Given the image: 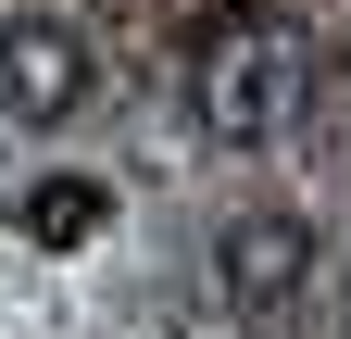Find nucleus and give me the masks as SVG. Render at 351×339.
<instances>
[{
  "instance_id": "f257e3e1",
  "label": "nucleus",
  "mask_w": 351,
  "mask_h": 339,
  "mask_svg": "<svg viewBox=\"0 0 351 339\" xmlns=\"http://www.w3.org/2000/svg\"><path fill=\"white\" fill-rule=\"evenodd\" d=\"M301 113H314V51H301V25L213 13L189 38V126H201L213 151H276Z\"/></svg>"
},
{
  "instance_id": "f03ea898",
  "label": "nucleus",
  "mask_w": 351,
  "mask_h": 339,
  "mask_svg": "<svg viewBox=\"0 0 351 339\" xmlns=\"http://www.w3.org/2000/svg\"><path fill=\"white\" fill-rule=\"evenodd\" d=\"M101 89V51L63 13H13L0 25V126H75Z\"/></svg>"
},
{
  "instance_id": "7ed1b4c3",
  "label": "nucleus",
  "mask_w": 351,
  "mask_h": 339,
  "mask_svg": "<svg viewBox=\"0 0 351 339\" xmlns=\"http://www.w3.org/2000/svg\"><path fill=\"white\" fill-rule=\"evenodd\" d=\"M314 264L326 251H314L301 214H239L226 239H213V302L226 314H289L301 289H314Z\"/></svg>"
},
{
  "instance_id": "20e7f679",
  "label": "nucleus",
  "mask_w": 351,
  "mask_h": 339,
  "mask_svg": "<svg viewBox=\"0 0 351 339\" xmlns=\"http://www.w3.org/2000/svg\"><path fill=\"white\" fill-rule=\"evenodd\" d=\"M101 214H113V189H101V176H51V189L25 201V239H51V251H63V239H88Z\"/></svg>"
}]
</instances>
